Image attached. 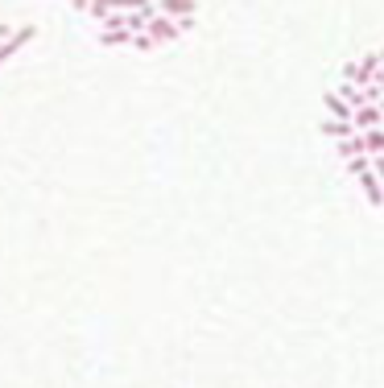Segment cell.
<instances>
[{"instance_id":"1","label":"cell","mask_w":384,"mask_h":388,"mask_svg":"<svg viewBox=\"0 0 384 388\" xmlns=\"http://www.w3.org/2000/svg\"><path fill=\"white\" fill-rule=\"evenodd\" d=\"M145 34H153V42H173V38H182V25L173 21V17H166V13H153L149 17V25H145Z\"/></svg>"},{"instance_id":"2","label":"cell","mask_w":384,"mask_h":388,"mask_svg":"<svg viewBox=\"0 0 384 388\" xmlns=\"http://www.w3.org/2000/svg\"><path fill=\"white\" fill-rule=\"evenodd\" d=\"M351 124L360 132H368V129H381L384 124V112H381V103H364V108H355L351 112Z\"/></svg>"},{"instance_id":"3","label":"cell","mask_w":384,"mask_h":388,"mask_svg":"<svg viewBox=\"0 0 384 388\" xmlns=\"http://www.w3.org/2000/svg\"><path fill=\"white\" fill-rule=\"evenodd\" d=\"M355 182H360V190H364V199H368L372 207H384V182L376 178V170H364Z\"/></svg>"},{"instance_id":"4","label":"cell","mask_w":384,"mask_h":388,"mask_svg":"<svg viewBox=\"0 0 384 388\" xmlns=\"http://www.w3.org/2000/svg\"><path fill=\"white\" fill-rule=\"evenodd\" d=\"M34 38H38V29H34V25H21V29H17V34L8 38V42L0 45V66H4V62H8V58H13V54L21 50V45H29V42H34Z\"/></svg>"},{"instance_id":"5","label":"cell","mask_w":384,"mask_h":388,"mask_svg":"<svg viewBox=\"0 0 384 388\" xmlns=\"http://www.w3.org/2000/svg\"><path fill=\"white\" fill-rule=\"evenodd\" d=\"M318 132H322V136H331V141H347V136H355V124H351V120H335V116H322V120H318Z\"/></svg>"},{"instance_id":"6","label":"cell","mask_w":384,"mask_h":388,"mask_svg":"<svg viewBox=\"0 0 384 388\" xmlns=\"http://www.w3.org/2000/svg\"><path fill=\"white\" fill-rule=\"evenodd\" d=\"M335 153H339V161H351V157H368L364 132H355V136H347V141H335Z\"/></svg>"},{"instance_id":"7","label":"cell","mask_w":384,"mask_h":388,"mask_svg":"<svg viewBox=\"0 0 384 388\" xmlns=\"http://www.w3.org/2000/svg\"><path fill=\"white\" fill-rule=\"evenodd\" d=\"M322 108H327V116H335V120H351V112H355L339 91H327V95H322Z\"/></svg>"},{"instance_id":"8","label":"cell","mask_w":384,"mask_h":388,"mask_svg":"<svg viewBox=\"0 0 384 388\" xmlns=\"http://www.w3.org/2000/svg\"><path fill=\"white\" fill-rule=\"evenodd\" d=\"M157 13H166V17H173V21L194 17V0H157Z\"/></svg>"},{"instance_id":"9","label":"cell","mask_w":384,"mask_h":388,"mask_svg":"<svg viewBox=\"0 0 384 388\" xmlns=\"http://www.w3.org/2000/svg\"><path fill=\"white\" fill-rule=\"evenodd\" d=\"M99 45H108V50H112V45H132V29H108V25H104V29H99Z\"/></svg>"},{"instance_id":"10","label":"cell","mask_w":384,"mask_h":388,"mask_svg":"<svg viewBox=\"0 0 384 388\" xmlns=\"http://www.w3.org/2000/svg\"><path fill=\"white\" fill-rule=\"evenodd\" d=\"M364 145H368V157H384V124L364 132Z\"/></svg>"},{"instance_id":"11","label":"cell","mask_w":384,"mask_h":388,"mask_svg":"<svg viewBox=\"0 0 384 388\" xmlns=\"http://www.w3.org/2000/svg\"><path fill=\"white\" fill-rule=\"evenodd\" d=\"M87 17H95V21L104 25L108 17H116V0H91V8H87Z\"/></svg>"},{"instance_id":"12","label":"cell","mask_w":384,"mask_h":388,"mask_svg":"<svg viewBox=\"0 0 384 388\" xmlns=\"http://www.w3.org/2000/svg\"><path fill=\"white\" fill-rule=\"evenodd\" d=\"M343 166H347V173H351V178H360L364 170H372V157H351V161H343Z\"/></svg>"},{"instance_id":"13","label":"cell","mask_w":384,"mask_h":388,"mask_svg":"<svg viewBox=\"0 0 384 388\" xmlns=\"http://www.w3.org/2000/svg\"><path fill=\"white\" fill-rule=\"evenodd\" d=\"M132 50H157L153 34H132Z\"/></svg>"},{"instance_id":"14","label":"cell","mask_w":384,"mask_h":388,"mask_svg":"<svg viewBox=\"0 0 384 388\" xmlns=\"http://www.w3.org/2000/svg\"><path fill=\"white\" fill-rule=\"evenodd\" d=\"M13 34H17V29H13V25H4V21H0V45L8 42V38H13Z\"/></svg>"},{"instance_id":"15","label":"cell","mask_w":384,"mask_h":388,"mask_svg":"<svg viewBox=\"0 0 384 388\" xmlns=\"http://www.w3.org/2000/svg\"><path fill=\"white\" fill-rule=\"evenodd\" d=\"M372 170H376V178L384 182V157H372Z\"/></svg>"},{"instance_id":"16","label":"cell","mask_w":384,"mask_h":388,"mask_svg":"<svg viewBox=\"0 0 384 388\" xmlns=\"http://www.w3.org/2000/svg\"><path fill=\"white\" fill-rule=\"evenodd\" d=\"M71 8H75V13H87V8H91V0H71Z\"/></svg>"},{"instance_id":"17","label":"cell","mask_w":384,"mask_h":388,"mask_svg":"<svg viewBox=\"0 0 384 388\" xmlns=\"http://www.w3.org/2000/svg\"><path fill=\"white\" fill-rule=\"evenodd\" d=\"M376 87H381V91H384V71H381V75H376Z\"/></svg>"},{"instance_id":"18","label":"cell","mask_w":384,"mask_h":388,"mask_svg":"<svg viewBox=\"0 0 384 388\" xmlns=\"http://www.w3.org/2000/svg\"><path fill=\"white\" fill-rule=\"evenodd\" d=\"M376 54H381V71H384V50H376Z\"/></svg>"},{"instance_id":"19","label":"cell","mask_w":384,"mask_h":388,"mask_svg":"<svg viewBox=\"0 0 384 388\" xmlns=\"http://www.w3.org/2000/svg\"><path fill=\"white\" fill-rule=\"evenodd\" d=\"M381 112H384V95H381Z\"/></svg>"}]
</instances>
